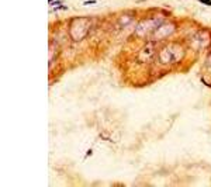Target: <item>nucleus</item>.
Segmentation results:
<instances>
[{
  "label": "nucleus",
  "mask_w": 211,
  "mask_h": 187,
  "mask_svg": "<svg viewBox=\"0 0 211 187\" xmlns=\"http://www.w3.org/2000/svg\"><path fill=\"white\" fill-rule=\"evenodd\" d=\"M200 3H203V4H206V6H211V0H198Z\"/></svg>",
  "instance_id": "obj_1"
},
{
  "label": "nucleus",
  "mask_w": 211,
  "mask_h": 187,
  "mask_svg": "<svg viewBox=\"0 0 211 187\" xmlns=\"http://www.w3.org/2000/svg\"><path fill=\"white\" fill-rule=\"evenodd\" d=\"M96 3V0H87V1H85V6H90V4H94Z\"/></svg>",
  "instance_id": "obj_2"
},
{
  "label": "nucleus",
  "mask_w": 211,
  "mask_h": 187,
  "mask_svg": "<svg viewBox=\"0 0 211 187\" xmlns=\"http://www.w3.org/2000/svg\"><path fill=\"white\" fill-rule=\"evenodd\" d=\"M48 1H49V4H51V1H54V0H48Z\"/></svg>",
  "instance_id": "obj_3"
}]
</instances>
